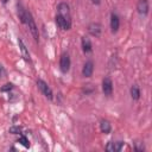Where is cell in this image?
Here are the masks:
<instances>
[{
	"instance_id": "cell-8",
	"label": "cell",
	"mask_w": 152,
	"mask_h": 152,
	"mask_svg": "<svg viewBox=\"0 0 152 152\" xmlns=\"http://www.w3.org/2000/svg\"><path fill=\"white\" fill-rule=\"evenodd\" d=\"M109 25H110V31L112 33H116L119 31V27H120V19L118 17L116 13L112 12L110 13V21H109Z\"/></svg>"
},
{
	"instance_id": "cell-15",
	"label": "cell",
	"mask_w": 152,
	"mask_h": 152,
	"mask_svg": "<svg viewBox=\"0 0 152 152\" xmlns=\"http://www.w3.org/2000/svg\"><path fill=\"white\" fill-rule=\"evenodd\" d=\"M17 7H18V17H19L20 21H21L23 24H25V19H26V11H27V10H25V8H24V6H23L20 2H18V4H17Z\"/></svg>"
},
{
	"instance_id": "cell-7",
	"label": "cell",
	"mask_w": 152,
	"mask_h": 152,
	"mask_svg": "<svg viewBox=\"0 0 152 152\" xmlns=\"http://www.w3.org/2000/svg\"><path fill=\"white\" fill-rule=\"evenodd\" d=\"M102 91L106 96H110L113 94V82L110 77H104L102 80Z\"/></svg>"
},
{
	"instance_id": "cell-12",
	"label": "cell",
	"mask_w": 152,
	"mask_h": 152,
	"mask_svg": "<svg viewBox=\"0 0 152 152\" xmlns=\"http://www.w3.org/2000/svg\"><path fill=\"white\" fill-rule=\"evenodd\" d=\"M81 46H82V50L84 53H90L93 51V45H91V42L89 38L87 37H82L81 38Z\"/></svg>"
},
{
	"instance_id": "cell-20",
	"label": "cell",
	"mask_w": 152,
	"mask_h": 152,
	"mask_svg": "<svg viewBox=\"0 0 152 152\" xmlns=\"http://www.w3.org/2000/svg\"><path fill=\"white\" fill-rule=\"evenodd\" d=\"M12 88H13V84H12V83H6V84L1 88V91H10Z\"/></svg>"
},
{
	"instance_id": "cell-23",
	"label": "cell",
	"mask_w": 152,
	"mask_h": 152,
	"mask_svg": "<svg viewBox=\"0 0 152 152\" xmlns=\"http://www.w3.org/2000/svg\"><path fill=\"white\" fill-rule=\"evenodd\" d=\"M7 1H8V0H2V2H4V4H6Z\"/></svg>"
},
{
	"instance_id": "cell-9",
	"label": "cell",
	"mask_w": 152,
	"mask_h": 152,
	"mask_svg": "<svg viewBox=\"0 0 152 152\" xmlns=\"http://www.w3.org/2000/svg\"><path fill=\"white\" fill-rule=\"evenodd\" d=\"M57 13L61 14V15H63V17H65V18H68V19H71V17H70V7H69V5L66 2L58 4V6H57Z\"/></svg>"
},
{
	"instance_id": "cell-6",
	"label": "cell",
	"mask_w": 152,
	"mask_h": 152,
	"mask_svg": "<svg viewBox=\"0 0 152 152\" xmlns=\"http://www.w3.org/2000/svg\"><path fill=\"white\" fill-rule=\"evenodd\" d=\"M88 32L93 37H100L102 32V25L100 23H91L88 25Z\"/></svg>"
},
{
	"instance_id": "cell-21",
	"label": "cell",
	"mask_w": 152,
	"mask_h": 152,
	"mask_svg": "<svg viewBox=\"0 0 152 152\" xmlns=\"http://www.w3.org/2000/svg\"><path fill=\"white\" fill-rule=\"evenodd\" d=\"M5 75V69H4V66L0 64V77H2Z\"/></svg>"
},
{
	"instance_id": "cell-14",
	"label": "cell",
	"mask_w": 152,
	"mask_h": 152,
	"mask_svg": "<svg viewBox=\"0 0 152 152\" xmlns=\"http://www.w3.org/2000/svg\"><path fill=\"white\" fill-rule=\"evenodd\" d=\"M129 94H131V97H132L134 101L139 100V99H140V88H139L137 84H133V86L131 87V89H129Z\"/></svg>"
},
{
	"instance_id": "cell-19",
	"label": "cell",
	"mask_w": 152,
	"mask_h": 152,
	"mask_svg": "<svg viewBox=\"0 0 152 152\" xmlns=\"http://www.w3.org/2000/svg\"><path fill=\"white\" fill-rule=\"evenodd\" d=\"M106 150L109 151V152H115V150H114V141H109L106 145Z\"/></svg>"
},
{
	"instance_id": "cell-2",
	"label": "cell",
	"mask_w": 152,
	"mask_h": 152,
	"mask_svg": "<svg viewBox=\"0 0 152 152\" xmlns=\"http://www.w3.org/2000/svg\"><path fill=\"white\" fill-rule=\"evenodd\" d=\"M37 86H38V89L40 90V93H42L48 100H52V99H53L52 89L49 87V84H48L44 80L38 78V80H37Z\"/></svg>"
},
{
	"instance_id": "cell-18",
	"label": "cell",
	"mask_w": 152,
	"mask_h": 152,
	"mask_svg": "<svg viewBox=\"0 0 152 152\" xmlns=\"http://www.w3.org/2000/svg\"><path fill=\"white\" fill-rule=\"evenodd\" d=\"M20 131H21V128H20L19 126H13V127L10 128V132H11L12 134H19Z\"/></svg>"
},
{
	"instance_id": "cell-16",
	"label": "cell",
	"mask_w": 152,
	"mask_h": 152,
	"mask_svg": "<svg viewBox=\"0 0 152 152\" xmlns=\"http://www.w3.org/2000/svg\"><path fill=\"white\" fill-rule=\"evenodd\" d=\"M18 141L23 145V146H25V147H30V142H28V139L25 137V135H20L19 137V139H18Z\"/></svg>"
},
{
	"instance_id": "cell-10",
	"label": "cell",
	"mask_w": 152,
	"mask_h": 152,
	"mask_svg": "<svg viewBox=\"0 0 152 152\" xmlns=\"http://www.w3.org/2000/svg\"><path fill=\"white\" fill-rule=\"evenodd\" d=\"M94 72V62L93 61H87L82 68V75L83 77H90Z\"/></svg>"
},
{
	"instance_id": "cell-17",
	"label": "cell",
	"mask_w": 152,
	"mask_h": 152,
	"mask_svg": "<svg viewBox=\"0 0 152 152\" xmlns=\"http://www.w3.org/2000/svg\"><path fill=\"white\" fill-rule=\"evenodd\" d=\"M124 146H125L124 141H114V150H115V152L121 151L124 148Z\"/></svg>"
},
{
	"instance_id": "cell-13",
	"label": "cell",
	"mask_w": 152,
	"mask_h": 152,
	"mask_svg": "<svg viewBox=\"0 0 152 152\" xmlns=\"http://www.w3.org/2000/svg\"><path fill=\"white\" fill-rule=\"evenodd\" d=\"M100 131L102 132V133H104V134H108V133H110V131H112V125H110V122L108 121V120H101L100 121Z\"/></svg>"
},
{
	"instance_id": "cell-11",
	"label": "cell",
	"mask_w": 152,
	"mask_h": 152,
	"mask_svg": "<svg viewBox=\"0 0 152 152\" xmlns=\"http://www.w3.org/2000/svg\"><path fill=\"white\" fill-rule=\"evenodd\" d=\"M18 44H19V49H20V52H21L23 58H24L26 62H31L30 52H28V50H27V48H26V45L24 44V42H23V39H21V38H19V39H18Z\"/></svg>"
},
{
	"instance_id": "cell-4",
	"label": "cell",
	"mask_w": 152,
	"mask_h": 152,
	"mask_svg": "<svg viewBox=\"0 0 152 152\" xmlns=\"http://www.w3.org/2000/svg\"><path fill=\"white\" fill-rule=\"evenodd\" d=\"M70 65H71V59H70V56L68 52H63L59 57V69L62 72H68L69 69H70Z\"/></svg>"
},
{
	"instance_id": "cell-22",
	"label": "cell",
	"mask_w": 152,
	"mask_h": 152,
	"mask_svg": "<svg viewBox=\"0 0 152 152\" xmlns=\"http://www.w3.org/2000/svg\"><path fill=\"white\" fill-rule=\"evenodd\" d=\"M91 2H93L94 5H100V4H101V0H91Z\"/></svg>"
},
{
	"instance_id": "cell-1",
	"label": "cell",
	"mask_w": 152,
	"mask_h": 152,
	"mask_svg": "<svg viewBox=\"0 0 152 152\" xmlns=\"http://www.w3.org/2000/svg\"><path fill=\"white\" fill-rule=\"evenodd\" d=\"M25 24L27 25V27H28V30H30V32H31L33 39H34L36 42H39V32H38V27H37L36 21H34V19H33V17H32V14H31L30 11H26Z\"/></svg>"
},
{
	"instance_id": "cell-5",
	"label": "cell",
	"mask_w": 152,
	"mask_h": 152,
	"mask_svg": "<svg viewBox=\"0 0 152 152\" xmlns=\"http://www.w3.org/2000/svg\"><path fill=\"white\" fill-rule=\"evenodd\" d=\"M137 11L140 15H147L150 11V4L148 0H138L137 2Z\"/></svg>"
},
{
	"instance_id": "cell-3",
	"label": "cell",
	"mask_w": 152,
	"mask_h": 152,
	"mask_svg": "<svg viewBox=\"0 0 152 152\" xmlns=\"http://www.w3.org/2000/svg\"><path fill=\"white\" fill-rule=\"evenodd\" d=\"M55 21H56V25L64 31H68L71 28V19H68V18H65L58 13L55 17Z\"/></svg>"
}]
</instances>
